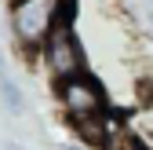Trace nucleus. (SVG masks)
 Segmentation results:
<instances>
[{
  "label": "nucleus",
  "instance_id": "6",
  "mask_svg": "<svg viewBox=\"0 0 153 150\" xmlns=\"http://www.w3.org/2000/svg\"><path fill=\"white\" fill-rule=\"evenodd\" d=\"M73 150H80V146H73Z\"/></svg>",
  "mask_w": 153,
  "mask_h": 150
},
{
  "label": "nucleus",
  "instance_id": "1",
  "mask_svg": "<svg viewBox=\"0 0 153 150\" xmlns=\"http://www.w3.org/2000/svg\"><path fill=\"white\" fill-rule=\"evenodd\" d=\"M66 0H15L11 8V29L22 48H44L48 37L59 26V15Z\"/></svg>",
  "mask_w": 153,
  "mask_h": 150
},
{
  "label": "nucleus",
  "instance_id": "4",
  "mask_svg": "<svg viewBox=\"0 0 153 150\" xmlns=\"http://www.w3.org/2000/svg\"><path fill=\"white\" fill-rule=\"evenodd\" d=\"M102 150H142L139 136L131 132V128H124L120 117L106 114V139H102Z\"/></svg>",
  "mask_w": 153,
  "mask_h": 150
},
{
  "label": "nucleus",
  "instance_id": "2",
  "mask_svg": "<svg viewBox=\"0 0 153 150\" xmlns=\"http://www.w3.org/2000/svg\"><path fill=\"white\" fill-rule=\"evenodd\" d=\"M59 99H62L66 114L73 121L106 114V92L99 88L95 77H88V73H76V77H69V81H59Z\"/></svg>",
  "mask_w": 153,
  "mask_h": 150
},
{
  "label": "nucleus",
  "instance_id": "5",
  "mask_svg": "<svg viewBox=\"0 0 153 150\" xmlns=\"http://www.w3.org/2000/svg\"><path fill=\"white\" fill-rule=\"evenodd\" d=\"M0 95H4V103H7L11 110H18V106H22V95H18V88H15V84H11V77H7L4 59H0Z\"/></svg>",
  "mask_w": 153,
  "mask_h": 150
},
{
  "label": "nucleus",
  "instance_id": "3",
  "mask_svg": "<svg viewBox=\"0 0 153 150\" xmlns=\"http://www.w3.org/2000/svg\"><path fill=\"white\" fill-rule=\"evenodd\" d=\"M44 55H48V70L59 81H69L76 73H84V55H80V44H76L69 26H55V33L44 44Z\"/></svg>",
  "mask_w": 153,
  "mask_h": 150
}]
</instances>
